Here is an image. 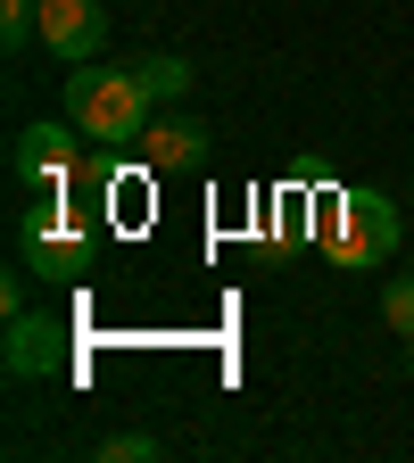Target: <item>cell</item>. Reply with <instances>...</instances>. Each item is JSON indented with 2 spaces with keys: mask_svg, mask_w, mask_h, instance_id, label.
Masks as SVG:
<instances>
[{
  "mask_svg": "<svg viewBox=\"0 0 414 463\" xmlns=\"http://www.w3.org/2000/svg\"><path fill=\"white\" fill-rule=\"evenodd\" d=\"M381 323H390L398 339H414V273H398V281L381 289Z\"/></svg>",
  "mask_w": 414,
  "mask_h": 463,
  "instance_id": "8fae6325",
  "label": "cell"
},
{
  "mask_svg": "<svg viewBox=\"0 0 414 463\" xmlns=\"http://www.w3.org/2000/svg\"><path fill=\"white\" fill-rule=\"evenodd\" d=\"M133 75L149 83V99H183V91H191V58H174V50H149V58H133Z\"/></svg>",
  "mask_w": 414,
  "mask_h": 463,
  "instance_id": "ba28073f",
  "label": "cell"
},
{
  "mask_svg": "<svg viewBox=\"0 0 414 463\" xmlns=\"http://www.w3.org/2000/svg\"><path fill=\"white\" fill-rule=\"evenodd\" d=\"M158 455H166V447H158L149 430H108V439H100V463H158Z\"/></svg>",
  "mask_w": 414,
  "mask_h": 463,
  "instance_id": "9c48e42d",
  "label": "cell"
},
{
  "mask_svg": "<svg viewBox=\"0 0 414 463\" xmlns=\"http://www.w3.org/2000/svg\"><path fill=\"white\" fill-rule=\"evenodd\" d=\"M34 17H42V0H0V50L9 58L34 42Z\"/></svg>",
  "mask_w": 414,
  "mask_h": 463,
  "instance_id": "30bf717a",
  "label": "cell"
},
{
  "mask_svg": "<svg viewBox=\"0 0 414 463\" xmlns=\"http://www.w3.org/2000/svg\"><path fill=\"white\" fill-rule=\"evenodd\" d=\"M9 174L25 191H67L83 183V125L67 116V125H25L17 149H9Z\"/></svg>",
  "mask_w": 414,
  "mask_h": 463,
  "instance_id": "277c9868",
  "label": "cell"
},
{
  "mask_svg": "<svg viewBox=\"0 0 414 463\" xmlns=\"http://www.w3.org/2000/svg\"><path fill=\"white\" fill-rule=\"evenodd\" d=\"M141 157H149V174H199L207 165V125L199 116H166V125L141 133Z\"/></svg>",
  "mask_w": 414,
  "mask_h": 463,
  "instance_id": "52a82bcc",
  "label": "cell"
},
{
  "mask_svg": "<svg viewBox=\"0 0 414 463\" xmlns=\"http://www.w3.org/2000/svg\"><path fill=\"white\" fill-rule=\"evenodd\" d=\"M0 315H25V265H17L9 281H0Z\"/></svg>",
  "mask_w": 414,
  "mask_h": 463,
  "instance_id": "7c38bea8",
  "label": "cell"
},
{
  "mask_svg": "<svg viewBox=\"0 0 414 463\" xmlns=\"http://www.w3.org/2000/svg\"><path fill=\"white\" fill-rule=\"evenodd\" d=\"M34 42L50 58H67V67H91V58L108 50V9H100V0H42Z\"/></svg>",
  "mask_w": 414,
  "mask_h": 463,
  "instance_id": "5b68a950",
  "label": "cell"
},
{
  "mask_svg": "<svg viewBox=\"0 0 414 463\" xmlns=\"http://www.w3.org/2000/svg\"><path fill=\"white\" fill-rule=\"evenodd\" d=\"M17 265L42 281H75L91 265V207H75L67 191H42V207L17 215Z\"/></svg>",
  "mask_w": 414,
  "mask_h": 463,
  "instance_id": "3957f363",
  "label": "cell"
},
{
  "mask_svg": "<svg viewBox=\"0 0 414 463\" xmlns=\"http://www.w3.org/2000/svg\"><path fill=\"white\" fill-rule=\"evenodd\" d=\"M0 364H9V381H50L58 364H67V315H9V339H0Z\"/></svg>",
  "mask_w": 414,
  "mask_h": 463,
  "instance_id": "8992f818",
  "label": "cell"
},
{
  "mask_svg": "<svg viewBox=\"0 0 414 463\" xmlns=\"http://www.w3.org/2000/svg\"><path fill=\"white\" fill-rule=\"evenodd\" d=\"M67 116L83 125V141H141L149 133V83L133 75V67H75L67 75Z\"/></svg>",
  "mask_w": 414,
  "mask_h": 463,
  "instance_id": "6da1fadb",
  "label": "cell"
},
{
  "mask_svg": "<svg viewBox=\"0 0 414 463\" xmlns=\"http://www.w3.org/2000/svg\"><path fill=\"white\" fill-rule=\"evenodd\" d=\"M406 364H414V339H406Z\"/></svg>",
  "mask_w": 414,
  "mask_h": 463,
  "instance_id": "4fadbf2b",
  "label": "cell"
},
{
  "mask_svg": "<svg viewBox=\"0 0 414 463\" xmlns=\"http://www.w3.org/2000/svg\"><path fill=\"white\" fill-rule=\"evenodd\" d=\"M398 241H406V215L381 191H340L315 215V257H332V265H381V257H398Z\"/></svg>",
  "mask_w": 414,
  "mask_h": 463,
  "instance_id": "7a4b0ae2",
  "label": "cell"
}]
</instances>
